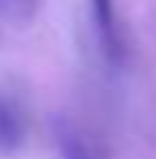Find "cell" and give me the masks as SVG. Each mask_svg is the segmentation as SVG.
<instances>
[{"label": "cell", "mask_w": 156, "mask_h": 159, "mask_svg": "<svg viewBox=\"0 0 156 159\" xmlns=\"http://www.w3.org/2000/svg\"><path fill=\"white\" fill-rule=\"evenodd\" d=\"M56 148H59V157L61 159H106L103 145L89 137L81 126L70 123V120H56Z\"/></svg>", "instance_id": "obj_2"}, {"label": "cell", "mask_w": 156, "mask_h": 159, "mask_svg": "<svg viewBox=\"0 0 156 159\" xmlns=\"http://www.w3.org/2000/svg\"><path fill=\"white\" fill-rule=\"evenodd\" d=\"M89 17H92V28H95L100 53L106 56V61L120 64L126 59V42H123V28L117 20L114 0H89Z\"/></svg>", "instance_id": "obj_1"}, {"label": "cell", "mask_w": 156, "mask_h": 159, "mask_svg": "<svg viewBox=\"0 0 156 159\" xmlns=\"http://www.w3.org/2000/svg\"><path fill=\"white\" fill-rule=\"evenodd\" d=\"M42 0H0V17L8 20V22H17V25H25L36 8H39Z\"/></svg>", "instance_id": "obj_4"}, {"label": "cell", "mask_w": 156, "mask_h": 159, "mask_svg": "<svg viewBox=\"0 0 156 159\" xmlns=\"http://www.w3.org/2000/svg\"><path fill=\"white\" fill-rule=\"evenodd\" d=\"M25 140V115L20 103L8 95H0V154H11Z\"/></svg>", "instance_id": "obj_3"}]
</instances>
